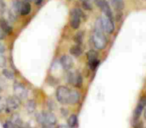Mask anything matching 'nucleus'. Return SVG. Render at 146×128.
I'll return each mask as SVG.
<instances>
[{
    "instance_id": "f257e3e1",
    "label": "nucleus",
    "mask_w": 146,
    "mask_h": 128,
    "mask_svg": "<svg viewBox=\"0 0 146 128\" xmlns=\"http://www.w3.org/2000/svg\"><path fill=\"white\" fill-rule=\"evenodd\" d=\"M36 120L43 128H55L57 118L51 111H41L36 114Z\"/></svg>"
},
{
    "instance_id": "f03ea898",
    "label": "nucleus",
    "mask_w": 146,
    "mask_h": 128,
    "mask_svg": "<svg viewBox=\"0 0 146 128\" xmlns=\"http://www.w3.org/2000/svg\"><path fill=\"white\" fill-rule=\"evenodd\" d=\"M91 43L94 48H96L97 50H102L105 48L107 40H106L103 32H98V31L94 30V32L91 34Z\"/></svg>"
},
{
    "instance_id": "7ed1b4c3",
    "label": "nucleus",
    "mask_w": 146,
    "mask_h": 128,
    "mask_svg": "<svg viewBox=\"0 0 146 128\" xmlns=\"http://www.w3.org/2000/svg\"><path fill=\"white\" fill-rule=\"evenodd\" d=\"M57 101L60 104H69V96H70V89L66 86H59L55 91Z\"/></svg>"
},
{
    "instance_id": "20e7f679",
    "label": "nucleus",
    "mask_w": 146,
    "mask_h": 128,
    "mask_svg": "<svg viewBox=\"0 0 146 128\" xmlns=\"http://www.w3.org/2000/svg\"><path fill=\"white\" fill-rule=\"evenodd\" d=\"M21 106V100L19 98H17L15 95L9 96L6 99V104H5V111L6 113L12 114L15 111L20 108Z\"/></svg>"
},
{
    "instance_id": "39448f33",
    "label": "nucleus",
    "mask_w": 146,
    "mask_h": 128,
    "mask_svg": "<svg viewBox=\"0 0 146 128\" xmlns=\"http://www.w3.org/2000/svg\"><path fill=\"white\" fill-rule=\"evenodd\" d=\"M13 91H14V95L17 98H19L21 101L27 99L28 97V89L24 84L20 83V82H15L13 85Z\"/></svg>"
},
{
    "instance_id": "423d86ee",
    "label": "nucleus",
    "mask_w": 146,
    "mask_h": 128,
    "mask_svg": "<svg viewBox=\"0 0 146 128\" xmlns=\"http://www.w3.org/2000/svg\"><path fill=\"white\" fill-rule=\"evenodd\" d=\"M67 81L75 87H80L82 85L83 79H82L81 74L77 73V72H69L67 74Z\"/></svg>"
},
{
    "instance_id": "0eeeda50",
    "label": "nucleus",
    "mask_w": 146,
    "mask_h": 128,
    "mask_svg": "<svg viewBox=\"0 0 146 128\" xmlns=\"http://www.w3.org/2000/svg\"><path fill=\"white\" fill-rule=\"evenodd\" d=\"M100 21H101V25H102V28H103V31L109 33V34L113 33L115 26H114V23L111 18L103 15L102 17H100Z\"/></svg>"
},
{
    "instance_id": "6e6552de",
    "label": "nucleus",
    "mask_w": 146,
    "mask_h": 128,
    "mask_svg": "<svg viewBox=\"0 0 146 128\" xmlns=\"http://www.w3.org/2000/svg\"><path fill=\"white\" fill-rule=\"evenodd\" d=\"M80 22H81V17L80 15L76 12L75 10H73L71 12V17H70V26L73 29H78L80 26Z\"/></svg>"
},
{
    "instance_id": "1a4fd4ad",
    "label": "nucleus",
    "mask_w": 146,
    "mask_h": 128,
    "mask_svg": "<svg viewBox=\"0 0 146 128\" xmlns=\"http://www.w3.org/2000/svg\"><path fill=\"white\" fill-rule=\"evenodd\" d=\"M60 64L64 70H70L73 66V60L69 55H62L60 58Z\"/></svg>"
},
{
    "instance_id": "9d476101",
    "label": "nucleus",
    "mask_w": 146,
    "mask_h": 128,
    "mask_svg": "<svg viewBox=\"0 0 146 128\" xmlns=\"http://www.w3.org/2000/svg\"><path fill=\"white\" fill-rule=\"evenodd\" d=\"M145 105H146V100L144 99V98L140 99V101L138 102L137 106H136V108H135V111H134V120H138V118L140 117L141 113H143Z\"/></svg>"
},
{
    "instance_id": "9b49d317",
    "label": "nucleus",
    "mask_w": 146,
    "mask_h": 128,
    "mask_svg": "<svg viewBox=\"0 0 146 128\" xmlns=\"http://www.w3.org/2000/svg\"><path fill=\"white\" fill-rule=\"evenodd\" d=\"M80 93L76 89H70V96H69V104H76L80 100Z\"/></svg>"
},
{
    "instance_id": "f8f14e48",
    "label": "nucleus",
    "mask_w": 146,
    "mask_h": 128,
    "mask_svg": "<svg viewBox=\"0 0 146 128\" xmlns=\"http://www.w3.org/2000/svg\"><path fill=\"white\" fill-rule=\"evenodd\" d=\"M99 8L101 9L102 12H103V14L105 15V16H107L112 19V17H113L112 16V11H111V9H110L109 4H108V2L106 1V0H103V1H102Z\"/></svg>"
},
{
    "instance_id": "ddd939ff",
    "label": "nucleus",
    "mask_w": 146,
    "mask_h": 128,
    "mask_svg": "<svg viewBox=\"0 0 146 128\" xmlns=\"http://www.w3.org/2000/svg\"><path fill=\"white\" fill-rule=\"evenodd\" d=\"M0 28L3 32L7 33V34H10L12 32V27L9 25V23L4 18H0Z\"/></svg>"
},
{
    "instance_id": "4468645a",
    "label": "nucleus",
    "mask_w": 146,
    "mask_h": 128,
    "mask_svg": "<svg viewBox=\"0 0 146 128\" xmlns=\"http://www.w3.org/2000/svg\"><path fill=\"white\" fill-rule=\"evenodd\" d=\"M67 124L70 128H76L78 126V117L76 114H72L69 116L68 120H67Z\"/></svg>"
},
{
    "instance_id": "2eb2a0df",
    "label": "nucleus",
    "mask_w": 146,
    "mask_h": 128,
    "mask_svg": "<svg viewBox=\"0 0 146 128\" xmlns=\"http://www.w3.org/2000/svg\"><path fill=\"white\" fill-rule=\"evenodd\" d=\"M31 11V5L28 1H24V2L21 4V11L20 14L21 15H28Z\"/></svg>"
},
{
    "instance_id": "dca6fc26",
    "label": "nucleus",
    "mask_w": 146,
    "mask_h": 128,
    "mask_svg": "<svg viewBox=\"0 0 146 128\" xmlns=\"http://www.w3.org/2000/svg\"><path fill=\"white\" fill-rule=\"evenodd\" d=\"M69 51H70V54L72 55V56L79 57L80 55H81V53H82V48H81V46H80V45L76 44V45H74V46L71 47Z\"/></svg>"
},
{
    "instance_id": "f3484780",
    "label": "nucleus",
    "mask_w": 146,
    "mask_h": 128,
    "mask_svg": "<svg viewBox=\"0 0 146 128\" xmlns=\"http://www.w3.org/2000/svg\"><path fill=\"white\" fill-rule=\"evenodd\" d=\"M87 59H88V64L93 63L98 60V54L95 50H90L87 52Z\"/></svg>"
},
{
    "instance_id": "a211bd4d",
    "label": "nucleus",
    "mask_w": 146,
    "mask_h": 128,
    "mask_svg": "<svg viewBox=\"0 0 146 128\" xmlns=\"http://www.w3.org/2000/svg\"><path fill=\"white\" fill-rule=\"evenodd\" d=\"M21 4H22V3H21L20 1L14 0V2H13V5H12V12H13V15H14V16H17V15L20 13Z\"/></svg>"
},
{
    "instance_id": "6ab92c4d",
    "label": "nucleus",
    "mask_w": 146,
    "mask_h": 128,
    "mask_svg": "<svg viewBox=\"0 0 146 128\" xmlns=\"http://www.w3.org/2000/svg\"><path fill=\"white\" fill-rule=\"evenodd\" d=\"M111 3L116 10L119 11L123 9V6H124L123 0H111Z\"/></svg>"
},
{
    "instance_id": "aec40b11",
    "label": "nucleus",
    "mask_w": 146,
    "mask_h": 128,
    "mask_svg": "<svg viewBox=\"0 0 146 128\" xmlns=\"http://www.w3.org/2000/svg\"><path fill=\"white\" fill-rule=\"evenodd\" d=\"M35 108H36V103H35L34 100H29L26 103V109L29 113H32L35 110Z\"/></svg>"
},
{
    "instance_id": "412c9836",
    "label": "nucleus",
    "mask_w": 146,
    "mask_h": 128,
    "mask_svg": "<svg viewBox=\"0 0 146 128\" xmlns=\"http://www.w3.org/2000/svg\"><path fill=\"white\" fill-rule=\"evenodd\" d=\"M83 32H77L75 34V36H74V40H75L76 44L80 45L82 44V42H83Z\"/></svg>"
},
{
    "instance_id": "4be33fe9",
    "label": "nucleus",
    "mask_w": 146,
    "mask_h": 128,
    "mask_svg": "<svg viewBox=\"0 0 146 128\" xmlns=\"http://www.w3.org/2000/svg\"><path fill=\"white\" fill-rule=\"evenodd\" d=\"M2 73H3V75H4L5 77L7 78V79H14V74H13V72L11 71V70L4 69Z\"/></svg>"
},
{
    "instance_id": "5701e85b",
    "label": "nucleus",
    "mask_w": 146,
    "mask_h": 128,
    "mask_svg": "<svg viewBox=\"0 0 146 128\" xmlns=\"http://www.w3.org/2000/svg\"><path fill=\"white\" fill-rule=\"evenodd\" d=\"M4 128H24V126H21V125H17V124H14L12 122L8 121L4 124Z\"/></svg>"
},
{
    "instance_id": "b1692460",
    "label": "nucleus",
    "mask_w": 146,
    "mask_h": 128,
    "mask_svg": "<svg viewBox=\"0 0 146 128\" xmlns=\"http://www.w3.org/2000/svg\"><path fill=\"white\" fill-rule=\"evenodd\" d=\"M5 104H6V100L2 97V96H0V113L5 110Z\"/></svg>"
},
{
    "instance_id": "393cba45",
    "label": "nucleus",
    "mask_w": 146,
    "mask_h": 128,
    "mask_svg": "<svg viewBox=\"0 0 146 128\" xmlns=\"http://www.w3.org/2000/svg\"><path fill=\"white\" fill-rule=\"evenodd\" d=\"M82 5H83V8L86 9V10H92V5L90 4L89 0L83 1V2H82Z\"/></svg>"
},
{
    "instance_id": "a878e982",
    "label": "nucleus",
    "mask_w": 146,
    "mask_h": 128,
    "mask_svg": "<svg viewBox=\"0 0 146 128\" xmlns=\"http://www.w3.org/2000/svg\"><path fill=\"white\" fill-rule=\"evenodd\" d=\"M6 65V58L2 54H0V67H4Z\"/></svg>"
},
{
    "instance_id": "bb28decb",
    "label": "nucleus",
    "mask_w": 146,
    "mask_h": 128,
    "mask_svg": "<svg viewBox=\"0 0 146 128\" xmlns=\"http://www.w3.org/2000/svg\"><path fill=\"white\" fill-rule=\"evenodd\" d=\"M61 115H62V116H67V115H68V110L62 108V109H61Z\"/></svg>"
},
{
    "instance_id": "cd10ccee",
    "label": "nucleus",
    "mask_w": 146,
    "mask_h": 128,
    "mask_svg": "<svg viewBox=\"0 0 146 128\" xmlns=\"http://www.w3.org/2000/svg\"><path fill=\"white\" fill-rule=\"evenodd\" d=\"M5 51V46L2 44V43L0 42V54H3Z\"/></svg>"
},
{
    "instance_id": "c85d7f7f",
    "label": "nucleus",
    "mask_w": 146,
    "mask_h": 128,
    "mask_svg": "<svg viewBox=\"0 0 146 128\" xmlns=\"http://www.w3.org/2000/svg\"><path fill=\"white\" fill-rule=\"evenodd\" d=\"M57 128H70L68 125H64V124H60V125H58V127Z\"/></svg>"
},
{
    "instance_id": "c756f323",
    "label": "nucleus",
    "mask_w": 146,
    "mask_h": 128,
    "mask_svg": "<svg viewBox=\"0 0 146 128\" xmlns=\"http://www.w3.org/2000/svg\"><path fill=\"white\" fill-rule=\"evenodd\" d=\"M3 38H4V32L0 29V40H1V39H3Z\"/></svg>"
},
{
    "instance_id": "7c9ffc66",
    "label": "nucleus",
    "mask_w": 146,
    "mask_h": 128,
    "mask_svg": "<svg viewBox=\"0 0 146 128\" xmlns=\"http://www.w3.org/2000/svg\"><path fill=\"white\" fill-rule=\"evenodd\" d=\"M42 2H43V0H35V3H36L37 5H40Z\"/></svg>"
},
{
    "instance_id": "2f4dec72",
    "label": "nucleus",
    "mask_w": 146,
    "mask_h": 128,
    "mask_svg": "<svg viewBox=\"0 0 146 128\" xmlns=\"http://www.w3.org/2000/svg\"><path fill=\"white\" fill-rule=\"evenodd\" d=\"M143 116H144V118L146 119V105H145V107H144V110H143Z\"/></svg>"
},
{
    "instance_id": "473e14b6",
    "label": "nucleus",
    "mask_w": 146,
    "mask_h": 128,
    "mask_svg": "<svg viewBox=\"0 0 146 128\" xmlns=\"http://www.w3.org/2000/svg\"><path fill=\"white\" fill-rule=\"evenodd\" d=\"M80 1H81V2H83V1H87V0H80Z\"/></svg>"
},
{
    "instance_id": "72a5a7b5",
    "label": "nucleus",
    "mask_w": 146,
    "mask_h": 128,
    "mask_svg": "<svg viewBox=\"0 0 146 128\" xmlns=\"http://www.w3.org/2000/svg\"><path fill=\"white\" fill-rule=\"evenodd\" d=\"M0 92H1V86H0Z\"/></svg>"
}]
</instances>
